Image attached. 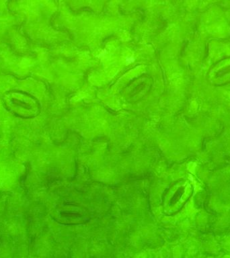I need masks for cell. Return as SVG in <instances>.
Here are the masks:
<instances>
[{"label":"cell","mask_w":230,"mask_h":258,"mask_svg":"<svg viewBox=\"0 0 230 258\" xmlns=\"http://www.w3.org/2000/svg\"><path fill=\"white\" fill-rule=\"evenodd\" d=\"M193 186L187 179L175 181L163 197L162 209L165 215H176L184 207L193 194Z\"/></svg>","instance_id":"obj_1"},{"label":"cell","mask_w":230,"mask_h":258,"mask_svg":"<svg viewBox=\"0 0 230 258\" xmlns=\"http://www.w3.org/2000/svg\"><path fill=\"white\" fill-rule=\"evenodd\" d=\"M153 87V79L147 74H143L131 80L123 89L122 95L129 103L140 102L148 96Z\"/></svg>","instance_id":"obj_2"},{"label":"cell","mask_w":230,"mask_h":258,"mask_svg":"<svg viewBox=\"0 0 230 258\" xmlns=\"http://www.w3.org/2000/svg\"><path fill=\"white\" fill-rule=\"evenodd\" d=\"M56 220L64 225H81L88 221L90 214L88 210L82 206L66 204L56 210Z\"/></svg>","instance_id":"obj_3"},{"label":"cell","mask_w":230,"mask_h":258,"mask_svg":"<svg viewBox=\"0 0 230 258\" xmlns=\"http://www.w3.org/2000/svg\"><path fill=\"white\" fill-rule=\"evenodd\" d=\"M6 103L12 106L22 108L25 110H29L33 114L38 112L39 105L37 100L33 96L20 91H11L7 93L5 96Z\"/></svg>","instance_id":"obj_4"}]
</instances>
